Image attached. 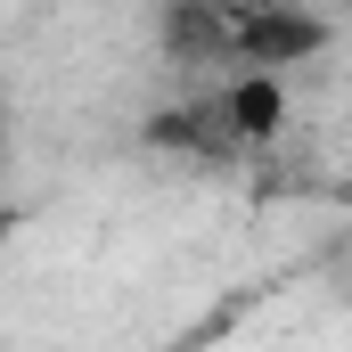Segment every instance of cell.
<instances>
[{"instance_id":"2","label":"cell","mask_w":352,"mask_h":352,"mask_svg":"<svg viewBox=\"0 0 352 352\" xmlns=\"http://www.w3.org/2000/svg\"><path fill=\"white\" fill-rule=\"evenodd\" d=\"M238 8L246 0H164V50L180 66H230Z\"/></svg>"},{"instance_id":"1","label":"cell","mask_w":352,"mask_h":352,"mask_svg":"<svg viewBox=\"0 0 352 352\" xmlns=\"http://www.w3.org/2000/svg\"><path fill=\"white\" fill-rule=\"evenodd\" d=\"M328 25L311 0H246L238 8V41H230V74H287L303 58H320Z\"/></svg>"}]
</instances>
